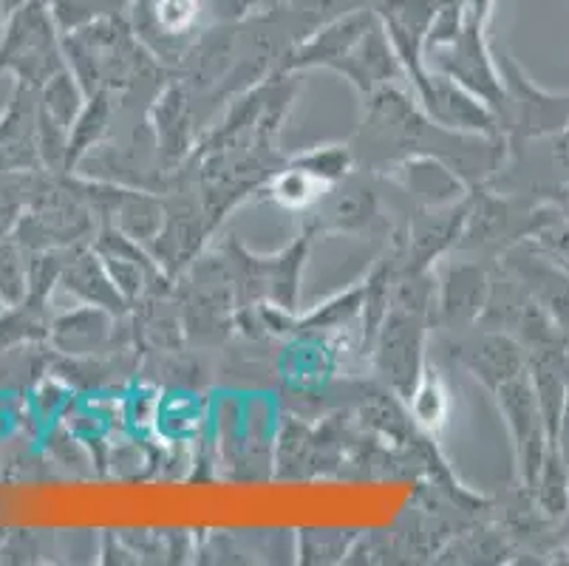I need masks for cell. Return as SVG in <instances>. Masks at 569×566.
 <instances>
[{"instance_id":"7a4b0ae2","label":"cell","mask_w":569,"mask_h":566,"mask_svg":"<svg viewBox=\"0 0 569 566\" xmlns=\"http://www.w3.org/2000/svg\"><path fill=\"white\" fill-rule=\"evenodd\" d=\"M567 190H569V187H567Z\"/></svg>"},{"instance_id":"6da1fadb","label":"cell","mask_w":569,"mask_h":566,"mask_svg":"<svg viewBox=\"0 0 569 566\" xmlns=\"http://www.w3.org/2000/svg\"><path fill=\"white\" fill-rule=\"evenodd\" d=\"M196 12V0H159V18L170 29L188 23Z\"/></svg>"}]
</instances>
